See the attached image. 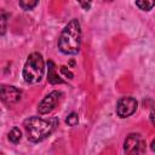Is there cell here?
<instances>
[{"instance_id": "6da1fadb", "label": "cell", "mask_w": 155, "mask_h": 155, "mask_svg": "<svg viewBox=\"0 0 155 155\" xmlns=\"http://www.w3.org/2000/svg\"><path fill=\"white\" fill-rule=\"evenodd\" d=\"M58 119H41L39 116H31L24 120L23 126L25 128L28 139L33 143H39L48 137L57 127Z\"/></svg>"}, {"instance_id": "7a4b0ae2", "label": "cell", "mask_w": 155, "mask_h": 155, "mask_svg": "<svg viewBox=\"0 0 155 155\" xmlns=\"http://www.w3.org/2000/svg\"><path fill=\"white\" fill-rule=\"evenodd\" d=\"M81 28L78 19H71L58 38V48L64 54H75L80 50Z\"/></svg>"}, {"instance_id": "3957f363", "label": "cell", "mask_w": 155, "mask_h": 155, "mask_svg": "<svg viewBox=\"0 0 155 155\" xmlns=\"http://www.w3.org/2000/svg\"><path fill=\"white\" fill-rule=\"evenodd\" d=\"M45 65L42 56L38 52L29 54L24 67H23V79L27 84H36L41 80L44 75Z\"/></svg>"}, {"instance_id": "277c9868", "label": "cell", "mask_w": 155, "mask_h": 155, "mask_svg": "<svg viewBox=\"0 0 155 155\" xmlns=\"http://www.w3.org/2000/svg\"><path fill=\"white\" fill-rule=\"evenodd\" d=\"M144 140L138 133L128 134L124 143V150L126 155H139L144 150Z\"/></svg>"}, {"instance_id": "5b68a950", "label": "cell", "mask_w": 155, "mask_h": 155, "mask_svg": "<svg viewBox=\"0 0 155 155\" xmlns=\"http://www.w3.org/2000/svg\"><path fill=\"white\" fill-rule=\"evenodd\" d=\"M138 107L136 98L133 97H122L117 101L116 104V114L120 117H128L132 115Z\"/></svg>"}, {"instance_id": "8992f818", "label": "cell", "mask_w": 155, "mask_h": 155, "mask_svg": "<svg viewBox=\"0 0 155 155\" xmlns=\"http://www.w3.org/2000/svg\"><path fill=\"white\" fill-rule=\"evenodd\" d=\"M61 96H62V92H59V91H52V92H50V93L39 103V107H38L39 114L44 115V114L51 113V111L56 108L57 103L59 102Z\"/></svg>"}, {"instance_id": "52a82bcc", "label": "cell", "mask_w": 155, "mask_h": 155, "mask_svg": "<svg viewBox=\"0 0 155 155\" xmlns=\"http://www.w3.org/2000/svg\"><path fill=\"white\" fill-rule=\"evenodd\" d=\"M21 99V91L15 86L0 85V101L6 104H13Z\"/></svg>"}, {"instance_id": "ba28073f", "label": "cell", "mask_w": 155, "mask_h": 155, "mask_svg": "<svg viewBox=\"0 0 155 155\" xmlns=\"http://www.w3.org/2000/svg\"><path fill=\"white\" fill-rule=\"evenodd\" d=\"M47 68H48V73H47V81L52 85L54 84H63V80L59 78V75L56 73V65L52 61L47 62Z\"/></svg>"}, {"instance_id": "9c48e42d", "label": "cell", "mask_w": 155, "mask_h": 155, "mask_svg": "<svg viewBox=\"0 0 155 155\" xmlns=\"http://www.w3.org/2000/svg\"><path fill=\"white\" fill-rule=\"evenodd\" d=\"M21 138H22V132H21V130L18 127H13L8 132V140L10 142H12V143L16 144V143H18L21 140Z\"/></svg>"}, {"instance_id": "30bf717a", "label": "cell", "mask_w": 155, "mask_h": 155, "mask_svg": "<svg viewBox=\"0 0 155 155\" xmlns=\"http://www.w3.org/2000/svg\"><path fill=\"white\" fill-rule=\"evenodd\" d=\"M7 29V13L5 11H0V36L5 35Z\"/></svg>"}, {"instance_id": "8fae6325", "label": "cell", "mask_w": 155, "mask_h": 155, "mask_svg": "<svg viewBox=\"0 0 155 155\" xmlns=\"http://www.w3.org/2000/svg\"><path fill=\"white\" fill-rule=\"evenodd\" d=\"M38 4H39V1H31V0H22V1H19V6L23 10H31Z\"/></svg>"}, {"instance_id": "7c38bea8", "label": "cell", "mask_w": 155, "mask_h": 155, "mask_svg": "<svg viewBox=\"0 0 155 155\" xmlns=\"http://www.w3.org/2000/svg\"><path fill=\"white\" fill-rule=\"evenodd\" d=\"M136 5L143 11H149L150 8H153L154 2L153 1H136Z\"/></svg>"}, {"instance_id": "4fadbf2b", "label": "cell", "mask_w": 155, "mask_h": 155, "mask_svg": "<svg viewBox=\"0 0 155 155\" xmlns=\"http://www.w3.org/2000/svg\"><path fill=\"white\" fill-rule=\"evenodd\" d=\"M65 122H67V125H69V126H75V125H78V122H79V116H78V114H75V113L69 114V115L67 116V119H65Z\"/></svg>"}, {"instance_id": "5bb4252c", "label": "cell", "mask_w": 155, "mask_h": 155, "mask_svg": "<svg viewBox=\"0 0 155 155\" xmlns=\"http://www.w3.org/2000/svg\"><path fill=\"white\" fill-rule=\"evenodd\" d=\"M61 70H62V73H64V74H65L67 76H69V79H73V76H74V74H73L71 71H69V70H67V69H65V67H62V69H61Z\"/></svg>"}, {"instance_id": "9a60e30c", "label": "cell", "mask_w": 155, "mask_h": 155, "mask_svg": "<svg viewBox=\"0 0 155 155\" xmlns=\"http://www.w3.org/2000/svg\"><path fill=\"white\" fill-rule=\"evenodd\" d=\"M80 5H81V6H84V7H85V10H88V8H90V6H91V2H80Z\"/></svg>"}]
</instances>
